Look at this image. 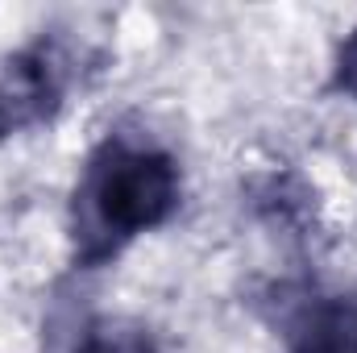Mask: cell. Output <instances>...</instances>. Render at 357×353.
Masks as SVG:
<instances>
[{
  "mask_svg": "<svg viewBox=\"0 0 357 353\" xmlns=\"http://www.w3.org/2000/svg\"><path fill=\"white\" fill-rule=\"evenodd\" d=\"M88 204L96 225L116 237L150 229L175 208V167L162 154L112 150L91 171Z\"/></svg>",
  "mask_w": 357,
  "mask_h": 353,
  "instance_id": "6da1fadb",
  "label": "cell"
},
{
  "mask_svg": "<svg viewBox=\"0 0 357 353\" xmlns=\"http://www.w3.org/2000/svg\"><path fill=\"white\" fill-rule=\"evenodd\" d=\"M54 84L42 71V63H8V71L0 75V129H17L33 117H42L50 108Z\"/></svg>",
  "mask_w": 357,
  "mask_h": 353,
  "instance_id": "7a4b0ae2",
  "label": "cell"
},
{
  "mask_svg": "<svg viewBox=\"0 0 357 353\" xmlns=\"http://www.w3.org/2000/svg\"><path fill=\"white\" fill-rule=\"evenodd\" d=\"M299 353H357V308H320Z\"/></svg>",
  "mask_w": 357,
  "mask_h": 353,
  "instance_id": "3957f363",
  "label": "cell"
},
{
  "mask_svg": "<svg viewBox=\"0 0 357 353\" xmlns=\"http://www.w3.org/2000/svg\"><path fill=\"white\" fill-rule=\"evenodd\" d=\"M337 80H341V88L345 91H354L357 96V29L345 38V46H341V59H337Z\"/></svg>",
  "mask_w": 357,
  "mask_h": 353,
  "instance_id": "277c9868",
  "label": "cell"
}]
</instances>
